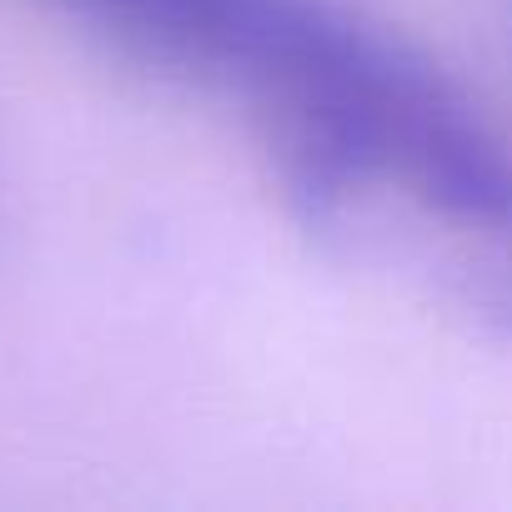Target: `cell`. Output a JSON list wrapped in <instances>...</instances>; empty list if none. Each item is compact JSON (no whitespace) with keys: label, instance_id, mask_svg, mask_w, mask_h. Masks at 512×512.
Wrapping results in <instances>:
<instances>
[{"label":"cell","instance_id":"1","mask_svg":"<svg viewBox=\"0 0 512 512\" xmlns=\"http://www.w3.org/2000/svg\"><path fill=\"white\" fill-rule=\"evenodd\" d=\"M236 106L302 221L512 342V136L357 0H46Z\"/></svg>","mask_w":512,"mask_h":512}]
</instances>
